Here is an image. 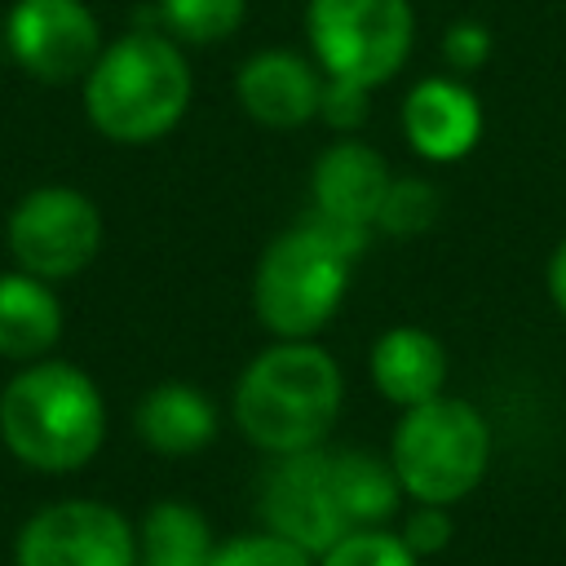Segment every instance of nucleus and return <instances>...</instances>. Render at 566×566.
I'll return each mask as SVG.
<instances>
[{"label": "nucleus", "instance_id": "1", "mask_svg": "<svg viewBox=\"0 0 566 566\" xmlns=\"http://www.w3.org/2000/svg\"><path fill=\"white\" fill-rule=\"evenodd\" d=\"M340 367L310 340L261 349L234 385V424L270 455L318 447L340 416Z\"/></svg>", "mask_w": 566, "mask_h": 566}, {"label": "nucleus", "instance_id": "2", "mask_svg": "<svg viewBox=\"0 0 566 566\" xmlns=\"http://www.w3.org/2000/svg\"><path fill=\"white\" fill-rule=\"evenodd\" d=\"M0 438L22 464L44 473H71L88 464L106 438L102 389L75 363L40 358L4 385Z\"/></svg>", "mask_w": 566, "mask_h": 566}, {"label": "nucleus", "instance_id": "3", "mask_svg": "<svg viewBox=\"0 0 566 566\" xmlns=\"http://www.w3.org/2000/svg\"><path fill=\"white\" fill-rule=\"evenodd\" d=\"M190 106V62L159 31L119 35L84 75L88 124L111 142H155L181 124Z\"/></svg>", "mask_w": 566, "mask_h": 566}, {"label": "nucleus", "instance_id": "4", "mask_svg": "<svg viewBox=\"0 0 566 566\" xmlns=\"http://www.w3.org/2000/svg\"><path fill=\"white\" fill-rule=\"evenodd\" d=\"M491 447L486 416L464 398L438 394L402 411L389 442V464L416 504H455L486 478Z\"/></svg>", "mask_w": 566, "mask_h": 566}, {"label": "nucleus", "instance_id": "5", "mask_svg": "<svg viewBox=\"0 0 566 566\" xmlns=\"http://www.w3.org/2000/svg\"><path fill=\"white\" fill-rule=\"evenodd\" d=\"M354 256L310 217L296 230H283L265 243L252 270V305L256 318L283 336L305 340L314 336L345 301Z\"/></svg>", "mask_w": 566, "mask_h": 566}, {"label": "nucleus", "instance_id": "6", "mask_svg": "<svg viewBox=\"0 0 566 566\" xmlns=\"http://www.w3.org/2000/svg\"><path fill=\"white\" fill-rule=\"evenodd\" d=\"M305 35L332 80L385 84L411 53V0H310Z\"/></svg>", "mask_w": 566, "mask_h": 566}, {"label": "nucleus", "instance_id": "7", "mask_svg": "<svg viewBox=\"0 0 566 566\" xmlns=\"http://www.w3.org/2000/svg\"><path fill=\"white\" fill-rule=\"evenodd\" d=\"M4 239L18 270L49 283L71 279L102 248V212L75 186H35L13 203Z\"/></svg>", "mask_w": 566, "mask_h": 566}, {"label": "nucleus", "instance_id": "8", "mask_svg": "<svg viewBox=\"0 0 566 566\" xmlns=\"http://www.w3.org/2000/svg\"><path fill=\"white\" fill-rule=\"evenodd\" d=\"M18 566H137L133 522L102 500H57L27 517Z\"/></svg>", "mask_w": 566, "mask_h": 566}, {"label": "nucleus", "instance_id": "9", "mask_svg": "<svg viewBox=\"0 0 566 566\" xmlns=\"http://www.w3.org/2000/svg\"><path fill=\"white\" fill-rule=\"evenodd\" d=\"M4 49L35 80L71 84L97 62L102 31L84 0H18L4 18Z\"/></svg>", "mask_w": 566, "mask_h": 566}, {"label": "nucleus", "instance_id": "10", "mask_svg": "<svg viewBox=\"0 0 566 566\" xmlns=\"http://www.w3.org/2000/svg\"><path fill=\"white\" fill-rule=\"evenodd\" d=\"M261 517L270 531L296 539L314 557H323L345 531H354L332 491V455L318 447L279 455L261 486Z\"/></svg>", "mask_w": 566, "mask_h": 566}, {"label": "nucleus", "instance_id": "11", "mask_svg": "<svg viewBox=\"0 0 566 566\" xmlns=\"http://www.w3.org/2000/svg\"><path fill=\"white\" fill-rule=\"evenodd\" d=\"M234 93L261 128H301L318 115L323 75L292 49H261L239 66Z\"/></svg>", "mask_w": 566, "mask_h": 566}, {"label": "nucleus", "instance_id": "12", "mask_svg": "<svg viewBox=\"0 0 566 566\" xmlns=\"http://www.w3.org/2000/svg\"><path fill=\"white\" fill-rule=\"evenodd\" d=\"M389 168L385 159L367 146V142H336L318 155L314 172H310V190H314V212L332 217L340 226H363L376 230L380 203L389 195Z\"/></svg>", "mask_w": 566, "mask_h": 566}, {"label": "nucleus", "instance_id": "13", "mask_svg": "<svg viewBox=\"0 0 566 566\" xmlns=\"http://www.w3.org/2000/svg\"><path fill=\"white\" fill-rule=\"evenodd\" d=\"M402 128L416 155L451 164L478 146L482 106L460 80H420L402 102Z\"/></svg>", "mask_w": 566, "mask_h": 566}, {"label": "nucleus", "instance_id": "14", "mask_svg": "<svg viewBox=\"0 0 566 566\" xmlns=\"http://www.w3.org/2000/svg\"><path fill=\"white\" fill-rule=\"evenodd\" d=\"M371 380L394 407H420L447 385V349L424 327H389L371 345Z\"/></svg>", "mask_w": 566, "mask_h": 566}, {"label": "nucleus", "instance_id": "15", "mask_svg": "<svg viewBox=\"0 0 566 566\" xmlns=\"http://www.w3.org/2000/svg\"><path fill=\"white\" fill-rule=\"evenodd\" d=\"M133 420H137L142 442L159 455H195L217 433V411H212L208 394H199L195 385H181V380L146 389Z\"/></svg>", "mask_w": 566, "mask_h": 566}, {"label": "nucleus", "instance_id": "16", "mask_svg": "<svg viewBox=\"0 0 566 566\" xmlns=\"http://www.w3.org/2000/svg\"><path fill=\"white\" fill-rule=\"evenodd\" d=\"M62 336V305L49 279L9 270L0 274V354L4 358H40Z\"/></svg>", "mask_w": 566, "mask_h": 566}, {"label": "nucleus", "instance_id": "17", "mask_svg": "<svg viewBox=\"0 0 566 566\" xmlns=\"http://www.w3.org/2000/svg\"><path fill=\"white\" fill-rule=\"evenodd\" d=\"M212 548L217 544H212L203 513L186 500H159L142 517L137 566H208Z\"/></svg>", "mask_w": 566, "mask_h": 566}, {"label": "nucleus", "instance_id": "18", "mask_svg": "<svg viewBox=\"0 0 566 566\" xmlns=\"http://www.w3.org/2000/svg\"><path fill=\"white\" fill-rule=\"evenodd\" d=\"M332 491L349 526H380L398 509V473L389 460L371 451H336L332 455Z\"/></svg>", "mask_w": 566, "mask_h": 566}, {"label": "nucleus", "instance_id": "19", "mask_svg": "<svg viewBox=\"0 0 566 566\" xmlns=\"http://www.w3.org/2000/svg\"><path fill=\"white\" fill-rule=\"evenodd\" d=\"M248 0H159L164 27L186 44H212L239 31Z\"/></svg>", "mask_w": 566, "mask_h": 566}, {"label": "nucleus", "instance_id": "20", "mask_svg": "<svg viewBox=\"0 0 566 566\" xmlns=\"http://www.w3.org/2000/svg\"><path fill=\"white\" fill-rule=\"evenodd\" d=\"M438 217V190L420 177H394L389 181V195L380 203V217H376V230L394 234V239H411V234H424Z\"/></svg>", "mask_w": 566, "mask_h": 566}, {"label": "nucleus", "instance_id": "21", "mask_svg": "<svg viewBox=\"0 0 566 566\" xmlns=\"http://www.w3.org/2000/svg\"><path fill=\"white\" fill-rule=\"evenodd\" d=\"M318 566H420V557L385 526H354L318 557Z\"/></svg>", "mask_w": 566, "mask_h": 566}, {"label": "nucleus", "instance_id": "22", "mask_svg": "<svg viewBox=\"0 0 566 566\" xmlns=\"http://www.w3.org/2000/svg\"><path fill=\"white\" fill-rule=\"evenodd\" d=\"M208 566H314V553L279 531H261V535H234L217 544Z\"/></svg>", "mask_w": 566, "mask_h": 566}, {"label": "nucleus", "instance_id": "23", "mask_svg": "<svg viewBox=\"0 0 566 566\" xmlns=\"http://www.w3.org/2000/svg\"><path fill=\"white\" fill-rule=\"evenodd\" d=\"M371 111V88L367 84H354V80H323V97H318V115L340 128V133H354Z\"/></svg>", "mask_w": 566, "mask_h": 566}, {"label": "nucleus", "instance_id": "24", "mask_svg": "<svg viewBox=\"0 0 566 566\" xmlns=\"http://www.w3.org/2000/svg\"><path fill=\"white\" fill-rule=\"evenodd\" d=\"M398 535H402V544L416 557H433V553H442L451 544L455 522L447 517V504H420L416 513H407V522H402Z\"/></svg>", "mask_w": 566, "mask_h": 566}, {"label": "nucleus", "instance_id": "25", "mask_svg": "<svg viewBox=\"0 0 566 566\" xmlns=\"http://www.w3.org/2000/svg\"><path fill=\"white\" fill-rule=\"evenodd\" d=\"M442 53H447V62L455 71H478L486 62V53H491V31L482 22H473V18H460L442 35Z\"/></svg>", "mask_w": 566, "mask_h": 566}, {"label": "nucleus", "instance_id": "26", "mask_svg": "<svg viewBox=\"0 0 566 566\" xmlns=\"http://www.w3.org/2000/svg\"><path fill=\"white\" fill-rule=\"evenodd\" d=\"M548 296H553V305L566 314V239L553 248V256H548Z\"/></svg>", "mask_w": 566, "mask_h": 566}]
</instances>
